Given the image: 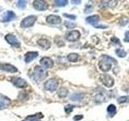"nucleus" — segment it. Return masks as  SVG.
I'll use <instances>...</instances> for the list:
<instances>
[{"label":"nucleus","instance_id":"obj_1","mask_svg":"<svg viewBox=\"0 0 129 121\" xmlns=\"http://www.w3.org/2000/svg\"><path fill=\"white\" fill-rule=\"evenodd\" d=\"M112 63L117 64V62L115 58H113L111 56H107V55H103L102 56V60H101L99 63V67L100 69V70H102L103 72L104 73L108 72L111 70Z\"/></svg>","mask_w":129,"mask_h":121},{"label":"nucleus","instance_id":"obj_2","mask_svg":"<svg viewBox=\"0 0 129 121\" xmlns=\"http://www.w3.org/2000/svg\"><path fill=\"white\" fill-rule=\"evenodd\" d=\"M47 77V71L42 66H36L33 70L32 74L30 75V78L36 82H40Z\"/></svg>","mask_w":129,"mask_h":121},{"label":"nucleus","instance_id":"obj_3","mask_svg":"<svg viewBox=\"0 0 129 121\" xmlns=\"http://www.w3.org/2000/svg\"><path fill=\"white\" fill-rule=\"evenodd\" d=\"M99 79L105 86L107 88H111L114 86L115 84V80L111 75L107 74H103L99 77Z\"/></svg>","mask_w":129,"mask_h":121},{"label":"nucleus","instance_id":"obj_4","mask_svg":"<svg viewBox=\"0 0 129 121\" xmlns=\"http://www.w3.org/2000/svg\"><path fill=\"white\" fill-rule=\"evenodd\" d=\"M59 86L58 81L55 78H51L49 80H48L47 82L44 83V89L48 91L53 92L57 90Z\"/></svg>","mask_w":129,"mask_h":121},{"label":"nucleus","instance_id":"obj_5","mask_svg":"<svg viewBox=\"0 0 129 121\" xmlns=\"http://www.w3.org/2000/svg\"><path fill=\"white\" fill-rule=\"evenodd\" d=\"M37 17L36 15H29L27 17L24 18L21 21V27H30L34 25V23H36Z\"/></svg>","mask_w":129,"mask_h":121},{"label":"nucleus","instance_id":"obj_6","mask_svg":"<svg viewBox=\"0 0 129 121\" xmlns=\"http://www.w3.org/2000/svg\"><path fill=\"white\" fill-rule=\"evenodd\" d=\"M80 36H81V33L78 30H72L70 32H69L66 35V39L68 41L74 42L80 39Z\"/></svg>","mask_w":129,"mask_h":121},{"label":"nucleus","instance_id":"obj_7","mask_svg":"<svg viewBox=\"0 0 129 121\" xmlns=\"http://www.w3.org/2000/svg\"><path fill=\"white\" fill-rule=\"evenodd\" d=\"M5 40L12 46H14L15 48H19L20 47V42L19 41V40L16 38V36L15 35L7 34L5 36Z\"/></svg>","mask_w":129,"mask_h":121},{"label":"nucleus","instance_id":"obj_8","mask_svg":"<svg viewBox=\"0 0 129 121\" xmlns=\"http://www.w3.org/2000/svg\"><path fill=\"white\" fill-rule=\"evenodd\" d=\"M33 7L37 11H45L48 8V3L43 0H35L33 2Z\"/></svg>","mask_w":129,"mask_h":121},{"label":"nucleus","instance_id":"obj_9","mask_svg":"<svg viewBox=\"0 0 129 121\" xmlns=\"http://www.w3.org/2000/svg\"><path fill=\"white\" fill-rule=\"evenodd\" d=\"M46 22L49 24H52V25H58L61 23V18L56 15H49L47 16Z\"/></svg>","mask_w":129,"mask_h":121},{"label":"nucleus","instance_id":"obj_10","mask_svg":"<svg viewBox=\"0 0 129 121\" xmlns=\"http://www.w3.org/2000/svg\"><path fill=\"white\" fill-rule=\"evenodd\" d=\"M40 66L43 68L46 69H51L53 66V62L50 57H48V56H44V57L41 58L40 60Z\"/></svg>","mask_w":129,"mask_h":121},{"label":"nucleus","instance_id":"obj_11","mask_svg":"<svg viewBox=\"0 0 129 121\" xmlns=\"http://www.w3.org/2000/svg\"><path fill=\"white\" fill-rule=\"evenodd\" d=\"M11 82L13 83L15 86L18 87V88H25L27 86V82L24 79L21 78H12Z\"/></svg>","mask_w":129,"mask_h":121},{"label":"nucleus","instance_id":"obj_12","mask_svg":"<svg viewBox=\"0 0 129 121\" xmlns=\"http://www.w3.org/2000/svg\"><path fill=\"white\" fill-rule=\"evenodd\" d=\"M0 70L9 73H16L18 71L17 68L10 64H0Z\"/></svg>","mask_w":129,"mask_h":121},{"label":"nucleus","instance_id":"obj_13","mask_svg":"<svg viewBox=\"0 0 129 121\" xmlns=\"http://www.w3.org/2000/svg\"><path fill=\"white\" fill-rule=\"evenodd\" d=\"M39 53L37 52H27L24 56V62L26 63H29L38 56Z\"/></svg>","mask_w":129,"mask_h":121},{"label":"nucleus","instance_id":"obj_14","mask_svg":"<svg viewBox=\"0 0 129 121\" xmlns=\"http://www.w3.org/2000/svg\"><path fill=\"white\" fill-rule=\"evenodd\" d=\"M99 21V16L98 15H90L88 16L86 19V22L89 24H90L92 26L96 27V24L98 23Z\"/></svg>","mask_w":129,"mask_h":121},{"label":"nucleus","instance_id":"obj_15","mask_svg":"<svg viewBox=\"0 0 129 121\" xmlns=\"http://www.w3.org/2000/svg\"><path fill=\"white\" fill-rule=\"evenodd\" d=\"M11 103L10 99H8L5 95L0 94V109H3L9 106Z\"/></svg>","mask_w":129,"mask_h":121},{"label":"nucleus","instance_id":"obj_16","mask_svg":"<svg viewBox=\"0 0 129 121\" xmlns=\"http://www.w3.org/2000/svg\"><path fill=\"white\" fill-rule=\"evenodd\" d=\"M15 18V14L14 12L11 11H8L3 15V22H9V21H11V20H13Z\"/></svg>","mask_w":129,"mask_h":121},{"label":"nucleus","instance_id":"obj_17","mask_svg":"<svg viewBox=\"0 0 129 121\" xmlns=\"http://www.w3.org/2000/svg\"><path fill=\"white\" fill-rule=\"evenodd\" d=\"M37 44L44 49H48L51 47V43L47 39H40L37 41Z\"/></svg>","mask_w":129,"mask_h":121},{"label":"nucleus","instance_id":"obj_18","mask_svg":"<svg viewBox=\"0 0 129 121\" xmlns=\"http://www.w3.org/2000/svg\"><path fill=\"white\" fill-rule=\"evenodd\" d=\"M85 98L84 93H74V94L71 95L70 100L74 101V102H78V101H82Z\"/></svg>","mask_w":129,"mask_h":121},{"label":"nucleus","instance_id":"obj_19","mask_svg":"<svg viewBox=\"0 0 129 121\" xmlns=\"http://www.w3.org/2000/svg\"><path fill=\"white\" fill-rule=\"evenodd\" d=\"M117 1H102L100 3V7L103 8H106V7H114L116 4Z\"/></svg>","mask_w":129,"mask_h":121},{"label":"nucleus","instance_id":"obj_20","mask_svg":"<svg viewBox=\"0 0 129 121\" xmlns=\"http://www.w3.org/2000/svg\"><path fill=\"white\" fill-rule=\"evenodd\" d=\"M57 95L60 98H66L69 95V90L64 87H60L57 91Z\"/></svg>","mask_w":129,"mask_h":121},{"label":"nucleus","instance_id":"obj_21","mask_svg":"<svg viewBox=\"0 0 129 121\" xmlns=\"http://www.w3.org/2000/svg\"><path fill=\"white\" fill-rule=\"evenodd\" d=\"M79 58V55L76 52H71L67 56V59L70 62H76Z\"/></svg>","mask_w":129,"mask_h":121},{"label":"nucleus","instance_id":"obj_22","mask_svg":"<svg viewBox=\"0 0 129 121\" xmlns=\"http://www.w3.org/2000/svg\"><path fill=\"white\" fill-rule=\"evenodd\" d=\"M107 111L108 114L110 115H111V116L114 115L115 113H116V107H115V105H114V104H110L107 107Z\"/></svg>","mask_w":129,"mask_h":121},{"label":"nucleus","instance_id":"obj_23","mask_svg":"<svg viewBox=\"0 0 129 121\" xmlns=\"http://www.w3.org/2000/svg\"><path fill=\"white\" fill-rule=\"evenodd\" d=\"M115 54L120 58H123L127 56V52L124 51L122 48H117L115 49Z\"/></svg>","mask_w":129,"mask_h":121},{"label":"nucleus","instance_id":"obj_24","mask_svg":"<svg viewBox=\"0 0 129 121\" xmlns=\"http://www.w3.org/2000/svg\"><path fill=\"white\" fill-rule=\"evenodd\" d=\"M67 3H68L67 0H56V1H54V5L58 7H62L66 6Z\"/></svg>","mask_w":129,"mask_h":121},{"label":"nucleus","instance_id":"obj_25","mask_svg":"<svg viewBox=\"0 0 129 121\" xmlns=\"http://www.w3.org/2000/svg\"><path fill=\"white\" fill-rule=\"evenodd\" d=\"M128 22H129V19L127 17H126V16H122L119 19V23L120 26H126Z\"/></svg>","mask_w":129,"mask_h":121},{"label":"nucleus","instance_id":"obj_26","mask_svg":"<svg viewBox=\"0 0 129 121\" xmlns=\"http://www.w3.org/2000/svg\"><path fill=\"white\" fill-rule=\"evenodd\" d=\"M75 106L74 105H72V104H67L66 107H64V111H66V114H70V113L74 111Z\"/></svg>","mask_w":129,"mask_h":121},{"label":"nucleus","instance_id":"obj_27","mask_svg":"<svg viewBox=\"0 0 129 121\" xmlns=\"http://www.w3.org/2000/svg\"><path fill=\"white\" fill-rule=\"evenodd\" d=\"M64 25L66 28H69V29H72V28H74L77 24L75 23H73V22H70V21H64Z\"/></svg>","mask_w":129,"mask_h":121},{"label":"nucleus","instance_id":"obj_28","mask_svg":"<svg viewBox=\"0 0 129 121\" xmlns=\"http://www.w3.org/2000/svg\"><path fill=\"white\" fill-rule=\"evenodd\" d=\"M95 99L97 102H104V101H106V98L104 97V95L102 94V93H99V94L96 95V97H95Z\"/></svg>","mask_w":129,"mask_h":121},{"label":"nucleus","instance_id":"obj_29","mask_svg":"<svg viewBox=\"0 0 129 121\" xmlns=\"http://www.w3.org/2000/svg\"><path fill=\"white\" fill-rule=\"evenodd\" d=\"M129 101V97L127 96H121L119 97V98H118V99H117V102H118V103H127Z\"/></svg>","mask_w":129,"mask_h":121},{"label":"nucleus","instance_id":"obj_30","mask_svg":"<svg viewBox=\"0 0 129 121\" xmlns=\"http://www.w3.org/2000/svg\"><path fill=\"white\" fill-rule=\"evenodd\" d=\"M93 9H94V7H93L92 5L90 4H87V5L85 7V10H84V13L85 14H89L90 13V12L93 11Z\"/></svg>","mask_w":129,"mask_h":121},{"label":"nucleus","instance_id":"obj_31","mask_svg":"<svg viewBox=\"0 0 129 121\" xmlns=\"http://www.w3.org/2000/svg\"><path fill=\"white\" fill-rule=\"evenodd\" d=\"M27 6V1H23V0H20V1H18L17 3V7L20 9H24Z\"/></svg>","mask_w":129,"mask_h":121},{"label":"nucleus","instance_id":"obj_32","mask_svg":"<svg viewBox=\"0 0 129 121\" xmlns=\"http://www.w3.org/2000/svg\"><path fill=\"white\" fill-rule=\"evenodd\" d=\"M111 41L113 44H118V45L121 46V43H120L119 39H118L117 37H115V36H113L112 38H111Z\"/></svg>","mask_w":129,"mask_h":121},{"label":"nucleus","instance_id":"obj_33","mask_svg":"<svg viewBox=\"0 0 129 121\" xmlns=\"http://www.w3.org/2000/svg\"><path fill=\"white\" fill-rule=\"evenodd\" d=\"M63 16H64L66 18L70 19H72V20L76 19V15H71V14H68V13H64V14H63Z\"/></svg>","mask_w":129,"mask_h":121},{"label":"nucleus","instance_id":"obj_34","mask_svg":"<svg viewBox=\"0 0 129 121\" xmlns=\"http://www.w3.org/2000/svg\"><path fill=\"white\" fill-rule=\"evenodd\" d=\"M83 115H76L74 116V118H73V119H74V121H79L81 119H83Z\"/></svg>","mask_w":129,"mask_h":121},{"label":"nucleus","instance_id":"obj_35","mask_svg":"<svg viewBox=\"0 0 129 121\" xmlns=\"http://www.w3.org/2000/svg\"><path fill=\"white\" fill-rule=\"evenodd\" d=\"M124 42H129V31H127L126 32H125V35H124Z\"/></svg>","mask_w":129,"mask_h":121},{"label":"nucleus","instance_id":"obj_36","mask_svg":"<svg viewBox=\"0 0 129 121\" xmlns=\"http://www.w3.org/2000/svg\"><path fill=\"white\" fill-rule=\"evenodd\" d=\"M95 27H96V28H107V27H108L106 26V25H99V26H96Z\"/></svg>","mask_w":129,"mask_h":121},{"label":"nucleus","instance_id":"obj_37","mask_svg":"<svg viewBox=\"0 0 129 121\" xmlns=\"http://www.w3.org/2000/svg\"><path fill=\"white\" fill-rule=\"evenodd\" d=\"M71 3L73 4H76V5H77V4H80L81 3V1H74V0H72Z\"/></svg>","mask_w":129,"mask_h":121},{"label":"nucleus","instance_id":"obj_38","mask_svg":"<svg viewBox=\"0 0 129 121\" xmlns=\"http://www.w3.org/2000/svg\"><path fill=\"white\" fill-rule=\"evenodd\" d=\"M23 121H33V120H31V119H25L23 120Z\"/></svg>","mask_w":129,"mask_h":121}]
</instances>
